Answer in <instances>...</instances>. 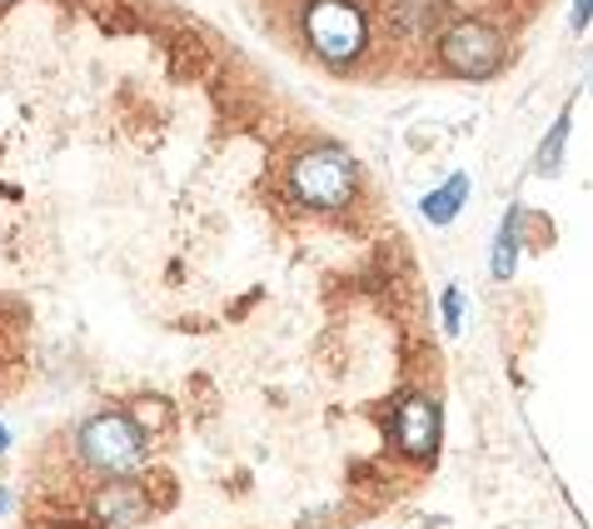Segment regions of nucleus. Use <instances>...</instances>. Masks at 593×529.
Wrapping results in <instances>:
<instances>
[{
    "label": "nucleus",
    "mask_w": 593,
    "mask_h": 529,
    "mask_svg": "<svg viewBox=\"0 0 593 529\" xmlns=\"http://www.w3.org/2000/svg\"><path fill=\"white\" fill-rule=\"evenodd\" d=\"M145 450H150V444H145V430L135 425V415H125V410L90 415L76 434V454L100 480H135L145 470Z\"/></svg>",
    "instance_id": "obj_1"
},
{
    "label": "nucleus",
    "mask_w": 593,
    "mask_h": 529,
    "mask_svg": "<svg viewBox=\"0 0 593 529\" xmlns=\"http://www.w3.org/2000/svg\"><path fill=\"white\" fill-rule=\"evenodd\" d=\"M359 185V165L345 145H314V151L294 155L290 165V195L310 210H335L345 206Z\"/></svg>",
    "instance_id": "obj_2"
},
{
    "label": "nucleus",
    "mask_w": 593,
    "mask_h": 529,
    "mask_svg": "<svg viewBox=\"0 0 593 529\" xmlns=\"http://www.w3.org/2000/svg\"><path fill=\"white\" fill-rule=\"evenodd\" d=\"M304 41L329 65L359 60V51L369 41L365 11H359L355 0H310V11H304Z\"/></svg>",
    "instance_id": "obj_3"
},
{
    "label": "nucleus",
    "mask_w": 593,
    "mask_h": 529,
    "mask_svg": "<svg viewBox=\"0 0 593 529\" xmlns=\"http://www.w3.org/2000/svg\"><path fill=\"white\" fill-rule=\"evenodd\" d=\"M504 35L489 21H454L439 41V65L459 80H489L504 70Z\"/></svg>",
    "instance_id": "obj_4"
},
{
    "label": "nucleus",
    "mask_w": 593,
    "mask_h": 529,
    "mask_svg": "<svg viewBox=\"0 0 593 529\" xmlns=\"http://www.w3.org/2000/svg\"><path fill=\"white\" fill-rule=\"evenodd\" d=\"M394 444L410 460H429L439 450V405L424 400V395H404L400 410H394Z\"/></svg>",
    "instance_id": "obj_5"
},
{
    "label": "nucleus",
    "mask_w": 593,
    "mask_h": 529,
    "mask_svg": "<svg viewBox=\"0 0 593 529\" xmlns=\"http://www.w3.org/2000/svg\"><path fill=\"white\" fill-rule=\"evenodd\" d=\"M150 509H155L150 489H141L135 480H105L96 489V499H90V515L105 529H135L150 519Z\"/></svg>",
    "instance_id": "obj_6"
},
{
    "label": "nucleus",
    "mask_w": 593,
    "mask_h": 529,
    "mask_svg": "<svg viewBox=\"0 0 593 529\" xmlns=\"http://www.w3.org/2000/svg\"><path fill=\"white\" fill-rule=\"evenodd\" d=\"M465 195H469V175L459 170V175H449V180L439 185L434 195H424L419 200V210H424V220H434V225H449L459 210H465Z\"/></svg>",
    "instance_id": "obj_7"
},
{
    "label": "nucleus",
    "mask_w": 593,
    "mask_h": 529,
    "mask_svg": "<svg viewBox=\"0 0 593 529\" xmlns=\"http://www.w3.org/2000/svg\"><path fill=\"white\" fill-rule=\"evenodd\" d=\"M518 235H524V210H508L504 225H499V240H494V280H508L518 265Z\"/></svg>",
    "instance_id": "obj_8"
},
{
    "label": "nucleus",
    "mask_w": 593,
    "mask_h": 529,
    "mask_svg": "<svg viewBox=\"0 0 593 529\" xmlns=\"http://www.w3.org/2000/svg\"><path fill=\"white\" fill-rule=\"evenodd\" d=\"M569 130H573V106H563L559 120H553V130L544 135V145H539V161H534V170H539V175H559L563 145H569Z\"/></svg>",
    "instance_id": "obj_9"
},
{
    "label": "nucleus",
    "mask_w": 593,
    "mask_h": 529,
    "mask_svg": "<svg viewBox=\"0 0 593 529\" xmlns=\"http://www.w3.org/2000/svg\"><path fill=\"white\" fill-rule=\"evenodd\" d=\"M439 305H444V335H459V324H465V290L449 285Z\"/></svg>",
    "instance_id": "obj_10"
},
{
    "label": "nucleus",
    "mask_w": 593,
    "mask_h": 529,
    "mask_svg": "<svg viewBox=\"0 0 593 529\" xmlns=\"http://www.w3.org/2000/svg\"><path fill=\"white\" fill-rule=\"evenodd\" d=\"M165 420H170V405L165 400H150V395L135 400V425H141V430H160Z\"/></svg>",
    "instance_id": "obj_11"
},
{
    "label": "nucleus",
    "mask_w": 593,
    "mask_h": 529,
    "mask_svg": "<svg viewBox=\"0 0 593 529\" xmlns=\"http://www.w3.org/2000/svg\"><path fill=\"white\" fill-rule=\"evenodd\" d=\"M589 21H593V0H573V31H589Z\"/></svg>",
    "instance_id": "obj_12"
},
{
    "label": "nucleus",
    "mask_w": 593,
    "mask_h": 529,
    "mask_svg": "<svg viewBox=\"0 0 593 529\" xmlns=\"http://www.w3.org/2000/svg\"><path fill=\"white\" fill-rule=\"evenodd\" d=\"M5 509H11V495H5V489H0V515H5Z\"/></svg>",
    "instance_id": "obj_13"
},
{
    "label": "nucleus",
    "mask_w": 593,
    "mask_h": 529,
    "mask_svg": "<svg viewBox=\"0 0 593 529\" xmlns=\"http://www.w3.org/2000/svg\"><path fill=\"white\" fill-rule=\"evenodd\" d=\"M5 444H11V440H5V430H0V450H5Z\"/></svg>",
    "instance_id": "obj_14"
},
{
    "label": "nucleus",
    "mask_w": 593,
    "mask_h": 529,
    "mask_svg": "<svg viewBox=\"0 0 593 529\" xmlns=\"http://www.w3.org/2000/svg\"><path fill=\"white\" fill-rule=\"evenodd\" d=\"M60 529H80V525H60Z\"/></svg>",
    "instance_id": "obj_15"
}]
</instances>
